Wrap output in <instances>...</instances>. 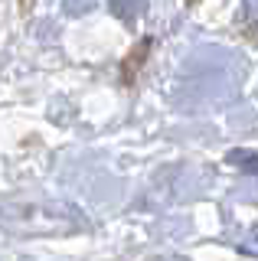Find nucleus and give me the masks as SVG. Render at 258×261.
Segmentation results:
<instances>
[{
  "instance_id": "1",
  "label": "nucleus",
  "mask_w": 258,
  "mask_h": 261,
  "mask_svg": "<svg viewBox=\"0 0 258 261\" xmlns=\"http://www.w3.org/2000/svg\"><path fill=\"white\" fill-rule=\"evenodd\" d=\"M242 251H248V255L258 258V228H252V232L242 239Z\"/></svg>"
}]
</instances>
